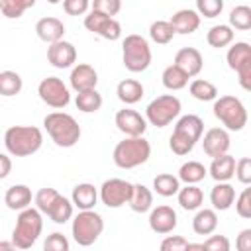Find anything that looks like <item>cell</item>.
<instances>
[{"instance_id": "d6a6232c", "label": "cell", "mask_w": 251, "mask_h": 251, "mask_svg": "<svg viewBox=\"0 0 251 251\" xmlns=\"http://www.w3.org/2000/svg\"><path fill=\"white\" fill-rule=\"evenodd\" d=\"M73 200H69V198H65L63 194H59L57 196V200L53 202V206L49 208V212H47V216L55 222V224H65V222H69L71 218H73Z\"/></svg>"}, {"instance_id": "b9f144b4", "label": "cell", "mask_w": 251, "mask_h": 251, "mask_svg": "<svg viewBox=\"0 0 251 251\" xmlns=\"http://www.w3.org/2000/svg\"><path fill=\"white\" fill-rule=\"evenodd\" d=\"M224 10V2L222 0H196V12L204 18H216L220 16Z\"/></svg>"}, {"instance_id": "f546056e", "label": "cell", "mask_w": 251, "mask_h": 251, "mask_svg": "<svg viewBox=\"0 0 251 251\" xmlns=\"http://www.w3.org/2000/svg\"><path fill=\"white\" fill-rule=\"evenodd\" d=\"M251 59V45L245 43V41H235L229 49H227V55H226V61H227V67L231 71H237L243 63H247Z\"/></svg>"}, {"instance_id": "ab89813d", "label": "cell", "mask_w": 251, "mask_h": 251, "mask_svg": "<svg viewBox=\"0 0 251 251\" xmlns=\"http://www.w3.org/2000/svg\"><path fill=\"white\" fill-rule=\"evenodd\" d=\"M33 0H0V10L6 18H20L27 8H33Z\"/></svg>"}, {"instance_id": "7402d4cb", "label": "cell", "mask_w": 251, "mask_h": 251, "mask_svg": "<svg viewBox=\"0 0 251 251\" xmlns=\"http://www.w3.org/2000/svg\"><path fill=\"white\" fill-rule=\"evenodd\" d=\"M4 204L10 210H18V212L27 210L29 204H31V190H29V186H25V184H12L6 190V194H4Z\"/></svg>"}, {"instance_id": "277c9868", "label": "cell", "mask_w": 251, "mask_h": 251, "mask_svg": "<svg viewBox=\"0 0 251 251\" xmlns=\"http://www.w3.org/2000/svg\"><path fill=\"white\" fill-rule=\"evenodd\" d=\"M151 157V145L145 137H126L114 147V163L120 169H135Z\"/></svg>"}, {"instance_id": "f5cc1de1", "label": "cell", "mask_w": 251, "mask_h": 251, "mask_svg": "<svg viewBox=\"0 0 251 251\" xmlns=\"http://www.w3.org/2000/svg\"><path fill=\"white\" fill-rule=\"evenodd\" d=\"M12 171V161L8 157V153H2L0 155V178H6Z\"/></svg>"}, {"instance_id": "ac0fdd59", "label": "cell", "mask_w": 251, "mask_h": 251, "mask_svg": "<svg viewBox=\"0 0 251 251\" xmlns=\"http://www.w3.org/2000/svg\"><path fill=\"white\" fill-rule=\"evenodd\" d=\"M175 65L178 69H182L190 78L196 76L202 67H204V59H202V53L196 49V47H182L176 51L175 55Z\"/></svg>"}, {"instance_id": "7c38bea8", "label": "cell", "mask_w": 251, "mask_h": 251, "mask_svg": "<svg viewBox=\"0 0 251 251\" xmlns=\"http://www.w3.org/2000/svg\"><path fill=\"white\" fill-rule=\"evenodd\" d=\"M84 27L108 41H116L120 39L122 35V25L118 20L102 14V12H96V10H90V14L84 18Z\"/></svg>"}, {"instance_id": "d590c367", "label": "cell", "mask_w": 251, "mask_h": 251, "mask_svg": "<svg viewBox=\"0 0 251 251\" xmlns=\"http://www.w3.org/2000/svg\"><path fill=\"white\" fill-rule=\"evenodd\" d=\"M75 104L80 112L92 114L102 108V94L98 90H88V92H78L75 98Z\"/></svg>"}, {"instance_id": "11a10c76", "label": "cell", "mask_w": 251, "mask_h": 251, "mask_svg": "<svg viewBox=\"0 0 251 251\" xmlns=\"http://www.w3.org/2000/svg\"><path fill=\"white\" fill-rule=\"evenodd\" d=\"M184 251H206V247H204V243H188Z\"/></svg>"}, {"instance_id": "c3c4849f", "label": "cell", "mask_w": 251, "mask_h": 251, "mask_svg": "<svg viewBox=\"0 0 251 251\" xmlns=\"http://www.w3.org/2000/svg\"><path fill=\"white\" fill-rule=\"evenodd\" d=\"M92 4L88 0H65L63 2V10L69 14V16H80L84 14Z\"/></svg>"}, {"instance_id": "9c48e42d", "label": "cell", "mask_w": 251, "mask_h": 251, "mask_svg": "<svg viewBox=\"0 0 251 251\" xmlns=\"http://www.w3.org/2000/svg\"><path fill=\"white\" fill-rule=\"evenodd\" d=\"M180 100L173 94H163L151 100L145 108V120L155 127H165L180 114Z\"/></svg>"}, {"instance_id": "f1b7e54d", "label": "cell", "mask_w": 251, "mask_h": 251, "mask_svg": "<svg viewBox=\"0 0 251 251\" xmlns=\"http://www.w3.org/2000/svg\"><path fill=\"white\" fill-rule=\"evenodd\" d=\"M178 204L182 210H200L204 202V192L196 184H186L184 188L178 190Z\"/></svg>"}, {"instance_id": "8992f818", "label": "cell", "mask_w": 251, "mask_h": 251, "mask_svg": "<svg viewBox=\"0 0 251 251\" xmlns=\"http://www.w3.org/2000/svg\"><path fill=\"white\" fill-rule=\"evenodd\" d=\"M122 61L129 73H143L151 65L149 41L139 33L126 35V39L122 43Z\"/></svg>"}, {"instance_id": "3957f363", "label": "cell", "mask_w": 251, "mask_h": 251, "mask_svg": "<svg viewBox=\"0 0 251 251\" xmlns=\"http://www.w3.org/2000/svg\"><path fill=\"white\" fill-rule=\"evenodd\" d=\"M43 126L53 139L55 145L59 147H73L80 139V126L78 122L67 114V112H51L43 118Z\"/></svg>"}, {"instance_id": "8d00e7d4", "label": "cell", "mask_w": 251, "mask_h": 251, "mask_svg": "<svg viewBox=\"0 0 251 251\" xmlns=\"http://www.w3.org/2000/svg\"><path fill=\"white\" fill-rule=\"evenodd\" d=\"M24 80L16 71H2L0 73V92L2 96H16L22 92Z\"/></svg>"}, {"instance_id": "8fae6325", "label": "cell", "mask_w": 251, "mask_h": 251, "mask_svg": "<svg viewBox=\"0 0 251 251\" xmlns=\"http://www.w3.org/2000/svg\"><path fill=\"white\" fill-rule=\"evenodd\" d=\"M37 94H39V98H41L47 106L57 108V110L65 108V106L71 102V92H69L67 84H65L61 78H57V76H47V78H43V80L39 82V86H37Z\"/></svg>"}, {"instance_id": "bcb514c9", "label": "cell", "mask_w": 251, "mask_h": 251, "mask_svg": "<svg viewBox=\"0 0 251 251\" xmlns=\"http://www.w3.org/2000/svg\"><path fill=\"white\" fill-rule=\"evenodd\" d=\"M235 176L241 184H251V157H241L235 163Z\"/></svg>"}, {"instance_id": "e0dca14e", "label": "cell", "mask_w": 251, "mask_h": 251, "mask_svg": "<svg viewBox=\"0 0 251 251\" xmlns=\"http://www.w3.org/2000/svg\"><path fill=\"white\" fill-rule=\"evenodd\" d=\"M149 227L155 233H171L176 227V212L171 206H157L149 212Z\"/></svg>"}, {"instance_id": "603a6c76", "label": "cell", "mask_w": 251, "mask_h": 251, "mask_svg": "<svg viewBox=\"0 0 251 251\" xmlns=\"http://www.w3.org/2000/svg\"><path fill=\"white\" fill-rule=\"evenodd\" d=\"M210 202L214 206V210H229L231 204L235 202V190L229 182H216L210 190Z\"/></svg>"}, {"instance_id": "d4e9b609", "label": "cell", "mask_w": 251, "mask_h": 251, "mask_svg": "<svg viewBox=\"0 0 251 251\" xmlns=\"http://www.w3.org/2000/svg\"><path fill=\"white\" fill-rule=\"evenodd\" d=\"M143 92H145L143 84H141L139 80H135V78H124V80L118 82V88H116L118 98H120L124 104H127V106L139 102V100L143 98Z\"/></svg>"}, {"instance_id": "4fadbf2b", "label": "cell", "mask_w": 251, "mask_h": 251, "mask_svg": "<svg viewBox=\"0 0 251 251\" xmlns=\"http://www.w3.org/2000/svg\"><path fill=\"white\" fill-rule=\"evenodd\" d=\"M116 126L126 137H143L147 129V120L139 112L131 108H124L116 112Z\"/></svg>"}, {"instance_id": "30bf717a", "label": "cell", "mask_w": 251, "mask_h": 251, "mask_svg": "<svg viewBox=\"0 0 251 251\" xmlns=\"http://www.w3.org/2000/svg\"><path fill=\"white\" fill-rule=\"evenodd\" d=\"M133 194V184L124 178H108L100 186V200L108 208H120L129 204Z\"/></svg>"}, {"instance_id": "4dcf8cb0", "label": "cell", "mask_w": 251, "mask_h": 251, "mask_svg": "<svg viewBox=\"0 0 251 251\" xmlns=\"http://www.w3.org/2000/svg\"><path fill=\"white\" fill-rule=\"evenodd\" d=\"M206 41H208L210 47H216V49L227 47V45L233 41V29H231L227 24L214 25V27H210V31L206 33Z\"/></svg>"}, {"instance_id": "db71d44e", "label": "cell", "mask_w": 251, "mask_h": 251, "mask_svg": "<svg viewBox=\"0 0 251 251\" xmlns=\"http://www.w3.org/2000/svg\"><path fill=\"white\" fill-rule=\"evenodd\" d=\"M0 251H18V247L12 241H0Z\"/></svg>"}, {"instance_id": "2e32d148", "label": "cell", "mask_w": 251, "mask_h": 251, "mask_svg": "<svg viewBox=\"0 0 251 251\" xmlns=\"http://www.w3.org/2000/svg\"><path fill=\"white\" fill-rule=\"evenodd\" d=\"M47 61L55 69H69L76 61V49L71 41H57L47 47Z\"/></svg>"}, {"instance_id": "60d3db41", "label": "cell", "mask_w": 251, "mask_h": 251, "mask_svg": "<svg viewBox=\"0 0 251 251\" xmlns=\"http://www.w3.org/2000/svg\"><path fill=\"white\" fill-rule=\"evenodd\" d=\"M57 196H59V192L55 190V188H49V186H45V188H41L37 194H35V208L41 212V214H47L49 212V208L53 206V202L57 200Z\"/></svg>"}, {"instance_id": "e575fe53", "label": "cell", "mask_w": 251, "mask_h": 251, "mask_svg": "<svg viewBox=\"0 0 251 251\" xmlns=\"http://www.w3.org/2000/svg\"><path fill=\"white\" fill-rule=\"evenodd\" d=\"M206 167L198 161H188V163H182L180 169H178V178L184 182V184H196L200 180H204L206 176Z\"/></svg>"}, {"instance_id": "f6af8a7d", "label": "cell", "mask_w": 251, "mask_h": 251, "mask_svg": "<svg viewBox=\"0 0 251 251\" xmlns=\"http://www.w3.org/2000/svg\"><path fill=\"white\" fill-rule=\"evenodd\" d=\"M90 10H96V12H102L106 16H116L120 10H122V2L120 0H94Z\"/></svg>"}, {"instance_id": "816d5d0a", "label": "cell", "mask_w": 251, "mask_h": 251, "mask_svg": "<svg viewBox=\"0 0 251 251\" xmlns=\"http://www.w3.org/2000/svg\"><path fill=\"white\" fill-rule=\"evenodd\" d=\"M235 249L237 251H251V227L239 231V235L235 239Z\"/></svg>"}, {"instance_id": "44dd1931", "label": "cell", "mask_w": 251, "mask_h": 251, "mask_svg": "<svg viewBox=\"0 0 251 251\" xmlns=\"http://www.w3.org/2000/svg\"><path fill=\"white\" fill-rule=\"evenodd\" d=\"M98 190L94 188V184H90V182H80V184H76L75 188H73V196H71V200H73V204L80 210V212H84V210H94V206H96V202H98Z\"/></svg>"}, {"instance_id": "ba28073f", "label": "cell", "mask_w": 251, "mask_h": 251, "mask_svg": "<svg viewBox=\"0 0 251 251\" xmlns=\"http://www.w3.org/2000/svg\"><path fill=\"white\" fill-rule=\"evenodd\" d=\"M214 116L229 131H241L247 126V110L243 102L235 96H220L214 102Z\"/></svg>"}, {"instance_id": "1f68e13d", "label": "cell", "mask_w": 251, "mask_h": 251, "mask_svg": "<svg viewBox=\"0 0 251 251\" xmlns=\"http://www.w3.org/2000/svg\"><path fill=\"white\" fill-rule=\"evenodd\" d=\"M161 78H163V86L165 88H169V90H180V88H184L188 84V78L190 76L173 63V65H169L163 71V76Z\"/></svg>"}, {"instance_id": "4316f807", "label": "cell", "mask_w": 251, "mask_h": 251, "mask_svg": "<svg viewBox=\"0 0 251 251\" xmlns=\"http://www.w3.org/2000/svg\"><path fill=\"white\" fill-rule=\"evenodd\" d=\"M129 208L137 214H145L153 210V192L145 184H133V194L129 200Z\"/></svg>"}, {"instance_id": "ee69618b", "label": "cell", "mask_w": 251, "mask_h": 251, "mask_svg": "<svg viewBox=\"0 0 251 251\" xmlns=\"http://www.w3.org/2000/svg\"><path fill=\"white\" fill-rule=\"evenodd\" d=\"M235 210L241 218L251 220V184L247 188H243V192L237 196L235 200Z\"/></svg>"}, {"instance_id": "5bb4252c", "label": "cell", "mask_w": 251, "mask_h": 251, "mask_svg": "<svg viewBox=\"0 0 251 251\" xmlns=\"http://www.w3.org/2000/svg\"><path fill=\"white\" fill-rule=\"evenodd\" d=\"M229 145H231V139H229L227 129H224V127H212L204 133L202 147H204V153L212 159L226 155L229 151Z\"/></svg>"}, {"instance_id": "52a82bcc", "label": "cell", "mask_w": 251, "mask_h": 251, "mask_svg": "<svg viewBox=\"0 0 251 251\" xmlns=\"http://www.w3.org/2000/svg\"><path fill=\"white\" fill-rule=\"evenodd\" d=\"M71 231H73V239L80 245V247H88L92 245L100 233L104 231V220L98 212L94 210H84V212H78L75 218H73V226H71Z\"/></svg>"}, {"instance_id": "7dc6e473", "label": "cell", "mask_w": 251, "mask_h": 251, "mask_svg": "<svg viewBox=\"0 0 251 251\" xmlns=\"http://www.w3.org/2000/svg\"><path fill=\"white\" fill-rule=\"evenodd\" d=\"M188 245V241L182 235H169L161 241L159 251H184Z\"/></svg>"}, {"instance_id": "7a4b0ae2", "label": "cell", "mask_w": 251, "mask_h": 251, "mask_svg": "<svg viewBox=\"0 0 251 251\" xmlns=\"http://www.w3.org/2000/svg\"><path fill=\"white\" fill-rule=\"evenodd\" d=\"M43 145V133L35 126H12L4 133V147L14 157H29Z\"/></svg>"}, {"instance_id": "f35d334b", "label": "cell", "mask_w": 251, "mask_h": 251, "mask_svg": "<svg viewBox=\"0 0 251 251\" xmlns=\"http://www.w3.org/2000/svg\"><path fill=\"white\" fill-rule=\"evenodd\" d=\"M229 27L231 29L235 27V29H241V31L251 29V6H245V4L235 6L229 12Z\"/></svg>"}, {"instance_id": "5b68a950", "label": "cell", "mask_w": 251, "mask_h": 251, "mask_svg": "<svg viewBox=\"0 0 251 251\" xmlns=\"http://www.w3.org/2000/svg\"><path fill=\"white\" fill-rule=\"evenodd\" d=\"M43 229V218L37 208H27L18 214L14 231H12V243L18 249H29Z\"/></svg>"}, {"instance_id": "7bdbcfd3", "label": "cell", "mask_w": 251, "mask_h": 251, "mask_svg": "<svg viewBox=\"0 0 251 251\" xmlns=\"http://www.w3.org/2000/svg\"><path fill=\"white\" fill-rule=\"evenodd\" d=\"M43 251H71L69 249V239L63 233L53 231L51 235H47V239L43 243Z\"/></svg>"}, {"instance_id": "484cf974", "label": "cell", "mask_w": 251, "mask_h": 251, "mask_svg": "<svg viewBox=\"0 0 251 251\" xmlns=\"http://www.w3.org/2000/svg\"><path fill=\"white\" fill-rule=\"evenodd\" d=\"M218 227V214L216 210H210V208H202L196 212L194 220H192V229L194 233L198 235H210L214 233Z\"/></svg>"}, {"instance_id": "d6986e66", "label": "cell", "mask_w": 251, "mask_h": 251, "mask_svg": "<svg viewBox=\"0 0 251 251\" xmlns=\"http://www.w3.org/2000/svg\"><path fill=\"white\" fill-rule=\"evenodd\" d=\"M35 33L41 41L53 45L57 41H63V35H65V24L59 20V18H53V16H47V18H41L37 24H35Z\"/></svg>"}, {"instance_id": "f907efd6", "label": "cell", "mask_w": 251, "mask_h": 251, "mask_svg": "<svg viewBox=\"0 0 251 251\" xmlns=\"http://www.w3.org/2000/svg\"><path fill=\"white\" fill-rule=\"evenodd\" d=\"M235 73H237V82H239V86H241L243 90L251 92V59H249L247 63H243Z\"/></svg>"}, {"instance_id": "836d02e7", "label": "cell", "mask_w": 251, "mask_h": 251, "mask_svg": "<svg viewBox=\"0 0 251 251\" xmlns=\"http://www.w3.org/2000/svg\"><path fill=\"white\" fill-rule=\"evenodd\" d=\"M190 94L200 102H216L218 100V88L214 82L206 78H196L190 82Z\"/></svg>"}, {"instance_id": "74e56055", "label": "cell", "mask_w": 251, "mask_h": 251, "mask_svg": "<svg viewBox=\"0 0 251 251\" xmlns=\"http://www.w3.org/2000/svg\"><path fill=\"white\" fill-rule=\"evenodd\" d=\"M175 27L171 25V22H167V20H157V22H153L151 24V27H149V37L155 41V43H159V45H165V43H169L173 37H175Z\"/></svg>"}, {"instance_id": "cb8c5ba5", "label": "cell", "mask_w": 251, "mask_h": 251, "mask_svg": "<svg viewBox=\"0 0 251 251\" xmlns=\"http://www.w3.org/2000/svg\"><path fill=\"white\" fill-rule=\"evenodd\" d=\"M208 173L216 182H227L235 175V159L229 153H226L222 157H216V159H212V165H210Z\"/></svg>"}, {"instance_id": "6da1fadb", "label": "cell", "mask_w": 251, "mask_h": 251, "mask_svg": "<svg viewBox=\"0 0 251 251\" xmlns=\"http://www.w3.org/2000/svg\"><path fill=\"white\" fill-rule=\"evenodd\" d=\"M202 131H204V122L200 116L196 114H186V116H180L178 122L175 124V129L169 137V147L175 155H188L196 141H200L202 137Z\"/></svg>"}, {"instance_id": "83f0119b", "label": "cell", "mask_w": 251, "mask_h": 251, "mask_svg": "<svg viewBox=\"0 0 251 251\" xmlns=\"http://www.w3.org/2000/svg\"><path fill=\"white\" fill-rule=\"evenodd\" d=\"M153 188L159 196H165V198L175 196L180 190V178L171 173H161L153 178Z\"/></svg>"}, {"instance_id": "ffe728a7", "label": "cell", "mask_w": 251, "mask_h": 251, "mask_svg": "<svg viewBox=\"0 0 251 251\" xmlns=\"http://www.w3.org/2000/svg\"><path fill=\"white\" fill-rule=\"evenodd\" d=\"M169 22H171V25L175 27L176 33L188 35V33H194V31L200 27V14H198L196 10L184 8V10L175 12Z\"/></svg>"}, {"instance_id": "9a60e30c", "label": "cell", "mask_w": 251, "mask_h": 251, "mask_svg": "<svg viewBox=\"0 0 251 251\" xmlns=\"http://www.w3.org/2000/svg\"><path fill=\"white\" fill-rule=\"evenodd\" d=\"M71 88L78 92H88V90H96L98 84V73L94 71L92 65L88 63H78L76 67H73L71 76H69Z\"/></svg>"}, {"instance_id": "681fc988", "label": "cell", "mask_w": 251, "mask_h": 251, "mask_svg": "<svg viewBox=\"0 0 251 251\" xmlns=\"http://www.w3.org/2000/svg\"><path fill=\"white\" fill-rule=\"evenodd\" d=\"M204 247H206V251H229L231 245L226 235H210L204 241Z\"/></svg>"}]
</instances>
